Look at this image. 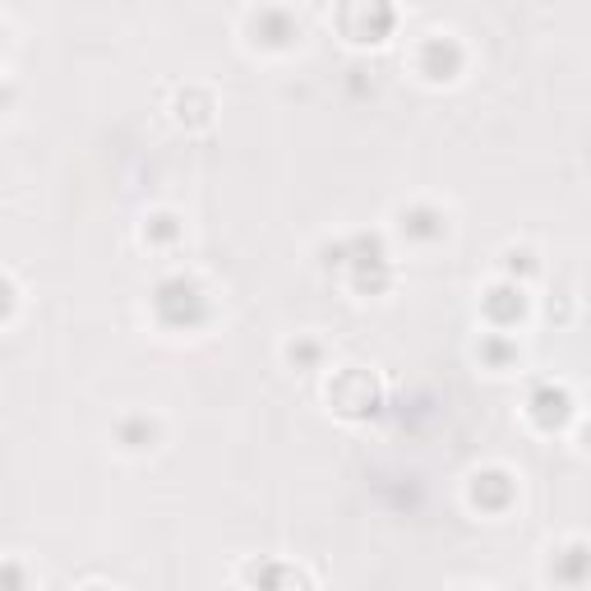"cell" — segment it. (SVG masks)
<instances>
[{
  "instance_id": "3957f363",
  "label": "cell",
  "mask_w": 591,
  "mask_h": 591,
  "mask_svg": "<svg viewBox=\"0 0 591 591\" xmlns=\"http://www.w3.org/2000/svg\"><path fill=\"white\" fill-rule=\"evenodd\" d=\"M88 591H102V587H88Z\"/></svg>"
},
{
  "instance_id": "7a4b0ae2",
  "label": "cell",
  "mask_w": 591,
  "mask_h": 591,
  "mask_svg": "<svg viewBox=\"0 0 591 591\" xmlns=\"http://www.w3.org/2000/svg\"><path fill=\"white\" fill-rule=\"evenodd\" d=\"M10 305H14V287L5 278H0V319H5V314H10Z\"/></svg>"
},
{
  "instance_id": "6da1fadb",
  "label": "cell",
  "mask_w": 591,
  "mask_h": 591,
  "mask_svg": "<svg viewBox=\"0 0 591 591\" xmlns=\"http://www.w3.org/2000/svg\"><path fill=\"white\" fill-rule=\"evenodd\" d=\"M116 439H121L125 453H153L157 448V421L153 416H130V421L116 425Z\"/></svg>"
}]
</instances>
